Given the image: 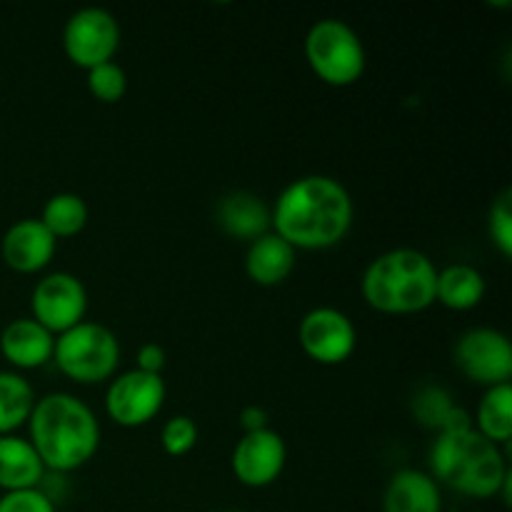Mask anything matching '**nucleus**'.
<instances>
[{"mask_svg": "<svg viewBox=\"0 0 512 512\" xmlns=\"http://www.w3.org/2000/svg\"><path fill=\"white\" fill-rule=\"evenodd\" d=\"M223 512H243V510H223Z\"/></svg>", "mask_w": 512, "mask_h": 512, "instance_id": "nucleus-30", "label": "nucleus"}, {"mask_svg": "<svg viewBox=\"0 0 512 512\" xmlns=\"http://www.w3.org/2000/svg\"><path fill=\"white\" fill-rule=\"evenodd\" d=\"M35 390L28 380L13 370H0V435H13L28 425L35 408Z\"/></svg>", "mask_w": 512, "mask_h": 512, "instance_id": "nucleus-21", "label": "nucleus"}, {"mask_svg": "<svg viewBox=\"0 0 512 512\" xmlns=\"http://www.w3.org/2000/svg\"><path fill=\"white\" fill-rule=\"evenodd\" d=\"M430 478L465 498H498L512 473L500 445L490 443L475 428L438 433L430 448Z\"/></svg>", "mask_w": 512, "mask_h": 512, "instance_id": "nucleus-3", "label": "nucleus"}, {"mask_svg": "<svg viewBox=\"0 0 512 512\" xmlns=\"http://www.w3.org/2000/svg\"><path fill=\"white\" fill-rule=\"evenodd\" d=\"M438 268L415 248H395L378 255L360 280L363 300L385 315L423 313L435 303Z\"/></svg>", "mask_w": 512, "mask_h": 512, "instance_id": "nucleus-4", "label": "nucleus"}, {"mask_svg": "<svg viewBox=\"0 0 512 512\" xmlns=\"http://www.w3.org/2000/svg\"><path fill=\"white\" fill-rule=\"evenodd\" d=\"M58 250V240L50 235V230L38 218H23L10 225L0 243L5 265L15 273H40L48 268Z\"/></svg>", "mask_w": 512, "mask_h": 512, "instance_id": "nucleus-13", "label": "nucleus"}, {"mask_svg": "<svg viewBox=\"0 0 512 512\" xmlns=\"http://www.w3.org/2000/svg\"><path fill=\"white\" fill-rule=\"evenodd\" d=\"M475 430L495 445H508L512 438V385L485 388L475 413Z\"/></svg>", "mask_w": 512, "mask_h": 512, "instance_id": "nucleus-20", "label": "nucleus"}, {"mask_svg": "<svg viewBox=\"0 0 512 512\" xmlns=\"http://www.w3.org/2000/svg\"><path fill=\"white\" fill-rule=\"evenodd\" d=\"M455 365L473 383L495 388L512 378V343L503 330L470 328L455 343Z\"/></svg>", "mask_w": 512, "mask_h": 512, "instance_id": "nucleus-9", "label": "nucleus"}, {"mask_svg": "<svg viewBox=\"0 0 512 512\" xmlns=\"http://www.w3.org/2000/svg\"><path fill=\"white\" fill-rule=\"evenodd\" d=\"M0 512H55V503L43 488L13 490L0 495Z\"/></svg>", "mask_w": 512, "mask_h": 512, "instance_id": "nucleus-27", "label": "nucleus"}, {"mask_svg": "<svg viewBox=\"0 0 512 512\" xmlns=\"http://www.w3.org/2000/svg\"><path fill=\"white\" fill-rule=\"evenodd\" d=\"M120 48V25L110 10L88 5L65 20L63 50L73 65L93 70L110 63Z\"/></svg>", "mask_w": 512, "mask_h": 512, "instance_id": "nucleus-7", "label": "nucleus"}, {"mask_svg": "<svg viewBox=\"0 0 512 512\" xmlns=\"http://www.w3.org/2000/svg\"><path fill=\"white\" fill-rule=\"evenodd\" d=\"M45 473L48 470L30 440L18 438V435H0V490L3 493L40 488Z\"/></svg>", "mask_w": 512, "mask_h": 512, "instance_id": "nucleus-18", "label": "nucleus"}, {"mask_svg": "<svg viewBox=\"0 0 512 512\" xmlns=\"http://www.w3.org/2000/svg\"><path fill=\"white\" fill-rule=\"evenodd\" d=\"M53 363L73 383H105L120 365V340L105 325L83 320L75 328L55 335Z\"/></svg>", "mask_w": 512, "mask_h": 512, "instance_id": "nucleus-6", "label": "nucleus"}, {"mask_svg": "<svg viewBox=\"0 0 512 512\" xmlns=\"http://www.w3.org/2000/svg\"><path fill=\"white\" fill-rule=\"evenodd\" d=\"M163 375H150L143 370H128L110 380L105 393V410L110 420L120 428H143L150 420L158 418L165 405Z\"/></svg>", "mask_w": 512, "mask_h": 512, "instance_id": "nucleus-8", "label": "nucleus"}, {"mask_svg": "<svg viewBox=\"0 0 512 512\" xmlns=\"http://www.w3.org/2000/svg\"><path fill=\"white\" fill-rule=\"evenodd\" d=\"M453 405V398H450L443 388L430 385V388L420 390L418 398L413 400V413L425 428H435L440 433V428H443L445 418H448V413L453 410Z\"/></svg>", "mask_w": 512, "mask_h": 512, "instance_id": "nucleus-24", "label": "nucleus"}, {"mask_svg": "<svg viewBox=\"0 0 512 512\" xmlns=\"http://www.w3.org/2000/svg\"><path fill=\"white\" fill-rule=\"evenodd\" d=\"M488 233L495 248L500 250V255H503V258H510L512 255V193L510 190L500 193L498 200L493 203V208H490Z\"/></svg>", "mask_w": 512, "mask_h": 512, "instance_id": "nucleus-26", "label": "nucleus"}, {"mask_svg": "<svg viewBox=\"0 0 512 512\" xmlns=\"http://www.w3.org/2000/svg\"><path fill=\"white\" fill-rule=\"evenodd\" d=\"M135 360H138V370H143V373H150V375H160L165 368V360H168V353H165L163 345L145 343L140 345Z\"/></svg>", "mask_w": 512, "mask_h": 512, "instance_id": "nucleus-28", "label": "nucleus"}, {"mask_svg": "<svg viewBox=\"0 0 512 512\" xmlns=\"http://www.w3.org/2000/svg\"><path fill=\"white\" fill-rule=\"evenodd\" d=\"M88 90L100 103H118L128 93V75L115 60L88 70Z\"/></svg>", "mask_w": 512, "mask_h": 512, "instance_id": "nucleus-23", "label": "nucleus"}, {"mask_svg": "<svg viewBox=\"0 0 512 512\" xmlns=\"http://www.w3.org/2000/svg\"><path fill=\"white\" fill-rule=\"evenodd\" d=\"M160 445L173 458H183L198 445V425L188 415H173L160 430Z\"/></svg>", "mask_w": 512, "mask_h": 512, "instance_id": "nucleus-25", "label": "nucleus"}, {"mask_svg": "<svg viewBox=\"0 0 512 512\" xmlns=\"http://www.w3.org/2000/svg\"><path fill=\"white\" fill-rule=\"evenodd\" d=\"M483 273L468 263H453L438 270V280H435V303L445 305L448 310H473L483 303L485 298Z\"/></svg>", "mask_w": 512, "mask_h": 512, "instance_id": "nucleus-19", "label": "nucleus"}, {"mask_svg": "<svg viewBox=\"0 0 512 512\" xmlns=\"http://www.w3.org/2000/svg\"><path fill=\"white\" fill-rule=\"evenodd\" d=\"M353 198L330 175H303L285 185L270 208L273 233L293 250H328L353 225Z\"/></svg>", "mask_w": 512, "mask_h": 512, "instance_id": "nucleus-1", "label": "nucleus"}, {"mask_svg": "<svg viewBox=\"0 0 512 512\" xmlns=\"http://www.w3.org/2000/svg\"><path fill=\"white\" fill-rule=\"evenodd\" d=\"M288 463V445L273 428L245 433L233 450V473L245 488H268L283 475Z\"/></svg>", "mask_w": 512, "mask_h": 512, "instance_id": "nucleus-12", "label": "nucleus"}, {"mask_svg": "<svg viewBox=\"0 0 512 512\" xmlns=\"http://www.w3.org/2000/svg\"><path fill=\"white\" fill-rule=\"evenodd\" d=\"M268 410L260 408V405H248V408L240 413V425H243L245 433H258V430L268 428Z\"/></svg>", "mask_w": 512, "mask_h": 512, "instance_id": "nucleus-29", "label": "nucleus"}, {"mask_svg": "<svg viewBox=\"0 0 512 512\" xmlns=\"http://www.w3.org/2000/svg\"><path fill=\"white\" fill-rule=\"evenodd\" d=\"M55 335L33 318H15L0 333V353L13 368L38 370L53 360Z\"/></svg>", "mask_w": 512, "mask_h": 512, "instance_id": "nucleus-14", "label": "nucleus"}, {"mask_svg": "<svg viewBox=\"0 0 512 512\" xmlns=\"http://www.w3.org/2000/svg\"><path fill=\"white\" fill-rule=\"evenodd\" d=\"M218 223L228 235L240 240L263 238L265 233L273 230V220H270V205L263 198L253 193H230L220 200L218 205Z\"/></svg>", "mask_w": 512, "mask_h": 512, "instance_id": "nucleus-17", "label": "nucleus"}, {"mask_svg": "<svg viewBox=\"0 0 512 512\" xmlns=\"http://www.w3.org/2000/svg\"><path fill=\"white\" fill-rule=\"evenodd\" d=\"M30 445L50 473H73L95 458L100 423L85 400L70 393H48L35 400L28 420Z\"/></svg>", "mask_w": 512, "mask_h": 512, "instance_id": "nucleus-2", "label": "nucleus"}, {"mask_svg": "<svg viewBox=\"0 0 512 512\" xmlns=\"http://www.w3.org/2000/svg\"><path fill=\"white\" fill-rule=\"evenodd\" d=\"M298 338L310 360L320 365H340L355 353L358 330L343 310L323 305L303 315Z\"/></svg>", "mask_w": 512, "mask_h": 512, "instance_id": "nucleus-11", "label": "nucleus"}, {"mask_svg": "<svg viewBox=\"0 0 512 512\" xmlns=\"http://www.w3.org/2000/svg\"><path fill=\"white\" fill-rule=\"evenodd\" d=\"M90 208L78 193H55L45 200L40 223L50 230L55 240L75 238L88 225Z\"/></svg>", "mask_w": 512, "mask_h": 512, "instance_id": "nucleus-22", "label": "nucleus"}, {"mask_svg": "<svg viewBox=\"0 0 512 512\" xmlns=\"http://www.w3.org/2000/svg\"><path fill=\"white\" fill-rule=\"evenodd\" d=\"M33 320H38L53 335L75 328L88 315V290L83 280L73 273H48L30 295Z\"/></svg>", "mask_w": 512, "mask_h": 512, "instance_id": "nucleus-10", "label": "nucleus"}, {"mask_svg": "<svg viewBox=\"0 0 512 512\" xmlns=\"http://www.w3.org/2000/svg\"><path fill=\"white\" fill-rule=\"evenodd\" d=\"M383 512H443L440 485L425 470H398L385 485Z\"/></svg>", "mask_w": 512, "mask_h": 512, "instance_id": "nucleus-15", "label": "nucleus"}, {"mask_svg": "<svg viewBox=\"0 0 512 512\" xmlns=\"http://www.w3.org/2000/svg\"><path fill=\"white\" fill-rule=\"evenodd\" d=\"M303 48L310 70L333 88L358 83L368 65L358 30L340 18H323L310 25Z\"/></svg>", "mask_w": 512, "mask_h": 512, "instance_id": "nucleus-5", "label": "nucleus"}, {"mask_svg": "<svg viewBox=\"0 0 512 512\" xmlns=\"http://www.w3.org/2000/svg\"><path fill=\"white\" fill-rule=\"evenodd\" d=\"M295 260H298V250L290 248L280 235L270 230L263 238L253 240L248 245L245 273L255 285L273 288V285L285 283L290 278V273L295 270Z\"/></svg>", "mask_w": 512, "mask_h": 512, "instance_id": "nucleus-16", "label": "nucleus"}]
</instances>
